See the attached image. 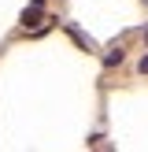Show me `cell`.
<instances>
[{
  "label": "cell",
  "mask_w": 148,
  "mask_h": 152,
  "mask_svg": "<svg viewBox=\"0 0 148 152\" xmlns=\"http://www.w3.org/2000/svg\"><path fill=\"white\" fill-rule=\"evenodd\" d=\"M144 41H148V30H144Z\"/></svg>",
  "instance_id": "277c9868"
},
{
  "label": "cell",
  "mask_w": 148,
  "mask_h": 152,
  "mask_svg": "<svg viewBox=\"0 0 148 152\" xmlns=\"http://www.w3.org/2000/svg\"><path fill=\"white\" fill-rule=\"evenodd\" d=\"M141 71H144V74H148V56H144V59H141Z\"/></svg>",
  "instance_id": "3957f363"
},
{
  "label": "cell",
  "mask_w": 148,
  "mask_h": 152,
  "mask_svg": "<svg viewBox=\"0 0 148 152\" xmlns=\"http://www.w3.org/2000/svg\"><path fill=\"white\" fill-rule=\"evenodd\" d=\"M118 59H122V52H107V56H104V63H107V67H115Z\"/></svg>",
  "instance_id": "7a4b0ae2"
},
{
  "label": "cell",
  "mask_w": 148,
  "mask_h": 152,
  "mask_svg": "<svg viewBox=\"0 0 148 152\" xmlns=\"http://www.w3.org/2000/svg\"><path fill=\"white\" fill-rule=\"evenodd\" d=\"M41 7H44V0H30V7H26V11H22V26H33V22L37 19H41Z\"/></svg>",
  "instance_id": "6da1fadb"
}]
</instances>
